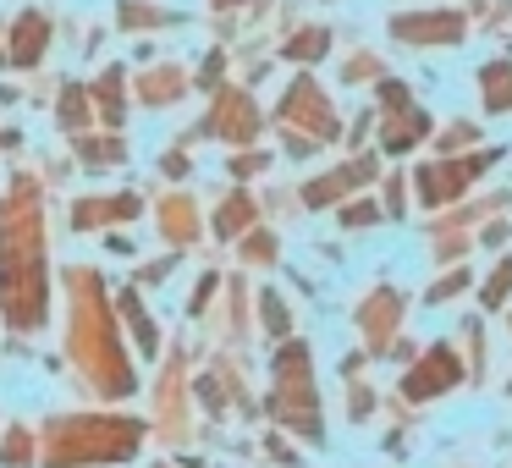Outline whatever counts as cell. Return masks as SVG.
<instances>
[{
    "label": "cell",
    "mask_w": 512,
    "mask_h": 468,
    "mask_svg": "<svg viewBox=\"0 0 512 468\" xmlns=\"http://www.w3.org/2000/svg\"><path fill=\"white\" fill-rule=\"evenodd\" d=\"M325 50H331V34H325V28H309V34L287 39V56L292 61H314V56H325Z\"/></svg>",
    "instance_id": "d6986e66"
},
{
    "label": "cell",
    "mask_w": 512,
    "mask_h": 468,
    "mask_svg": "<svg viewBox=\"0 0 512 468\" xmlns=\"http://www.w3.org/2000/svg\"><path fill=\"white\" fill-rule=\"evenodd\" d=\"M144 430L133 419H56L45 435V463L50 468H78V463H111L133 457Z\"/></svg>",
    "instance_id": "3957f363"
},
{
    "label": "cell",
    "mask_w": 512,
    "mask_h": 468,
    "mask_svg": "<svg viewBox=\"0 0 512 468\" xmlns=\"http://www.w3.org/2000/svg\"><path fill=\"white\" fill-rule=\"evenodd\" d=\"M204 133H215V138H254V133H259L254 100H248V94H237V89H226L221 100H215V111H210V122H204Z\"/></svg>",
    "instance_id": "30bf717a"
},
{
    "label": "cell",
    "mask_w": 512,
    "mask_h": 468,
    "mask_svg": "<svg viewBox=\"0 0 512 468\" xmlns=\"http://www.w3.org/2000/svg\"><path fill=\"white\" fill-rule=\"evenodd\" d=\"M386 105H391V122H386V133H380V144L391 149V155H402V149H413L424 133H430V122H424V111H413L408 105V94L397 89V83H386Z\"/></svg>",
    "instance_id": "52a82bcc"
},
{
    "label": "cell",
    "mask_w": 512,
    "mask_h": 468,
    "mask_svg": "<svg viewBox=\"0 0 512 468\" xmlns=\"http://www.w3.org/2000/svg\"><path fill=\"white\" fill-rule=\"evenodd\" d=\"M78 149H83V160H89V166H116V160L127 155L122 138H83Z\"/></svg>",
    "instance_id": "ffe728a7"
},
{
    "label": "cell",
    "mask_w": 512,
    "mask_h": 468,
    "mask_svg": "<svg viewBox=\"0 0 512 468\" xmlns=\"http://www.w3.org/2000/svg\"><path fill=\"white\" fill-rule=\"evenodd\" d=\"M61 127H72V133L89 127V89H83V83H72V89L61 94Z\"/></svg>",
    "instance_id": "ac0fdd59"
},
{
    "label": "cell",
    "mask_w": 512,
    "mask_h": 468,
    "mask_svg": "<svg viewBox=\"0 0 512 468\" xmlns=\"http://www.w3.org/2000/svg\"><path fill=\"white\" fill-rule=\"evenodd\" d=\"M0 309L17 331L45 320V221L28 182L0 204Z\"/></svg>",
    "instance_id": "6da1fadb"
},
{
    "label": "cell",
    "mask_w": 512,
    "mask_h": 468,
    "mask_svg": "<svg viewBox=\"0 0 512 468\" xmlns=\"http://www.w3.org/2000/svg\"><path fill=\"white\" fill-rule=\"evenodd\" d=\"M248 221H254V199H248V193H232V199H226V210L215 215V232H221V237H237Z\"/></svg>",
    "instance_id": "2e32d148"
},
{
    "label": "cell",
    "mask_w": 512,
    "mask_h": 468,
    "mask_svg": "<svg viewBox=\"0 0 512 468\" xmlns=\"http://www.w3.org/2000/svg\"><path fill=\"white\" fill-rule=\"evenodd\" d=\"M496 155H468V160H446V166H424L419 171V193H424V204H446L457 188H468V182L479 177V171L490 166Z\"/></svg>",
    "instance_id": "8992f818"
},
{
    "label": "cell",
    "mask_w": 512,
    "mask_h": 468,
    "mask_svg": "<svg viewBox=\"0 0 512 468\" xmlns=\"http://www.w3.org/2000/svg\"><path fill=\"white\" fill-rule=\"evenodd\" d=\"M281 127H303L309 138H331L336 133V116L325 105V94L314 89V78H298L281 100Z\"/></svg>",
    "instance_id": "5b68a950"
},
{
    "label": "cell",
    "mask_w": 512,
    "mask_h": 468,
    "mask_svg": "<svg viewBox=\"0 0 512 468\" xmlns=\"http://www.w3.org/2000/svg\"><path fill=\"white\" fill-rule=\"evenodd\" d=\"M45 45H50V23L39 12H23L12 28V61L17 67H34V61L45 56Z\"/></svg>",
    "instance_id": "4fadbf2b"
},
{
    "label": "cell",
    "mask_w": 512,
    "mask_h": 468,
    "mask_svg": "<svg viewBox=\"0 0 512 468\" xmlns=\"http://www.w3.org/2000/svg\"><path fill=\"white\" fill-rule=\"evenodd\" d=\"M397 314H402V298H397V292H375V298L364 303V314H358V320H364L369 347H380L391 331H397Z\"/></svg>",
    "instance_id": "5bb4252c"
},
{
    "label": "cell",
    "mask_w": 512,
    "mask_h": 468,
    "mask_svg": "<svg viewBox=\"0 0 512 468\" xmlns=\"http://www.w3.org/2000/svg\"><path fill=\"white\" fill-rule=\"evenodd\" d=\"M270 408H276V419L287 430L320 441V402H314V380H309V353L298 342H287L276 358V397H270Z\"/></svg>",
    "instance_id": "277c9868"
},
{
    "label": "cell",
    "mask_w": 512,
    "mask_h": 468,
    "mask_svg": "<svg viewBox=\"0 0 512 468\" xmlns=\"http://www.w3.org/2000/svg\"><path fill=\"white\" fill-rule=\"evenodd\" d=\"M72 287H78V320H72V353L83 358L89 380L105 391V397H122L133 391V375L122 364V347L111 336V320H105V303H100V281L89 270H72Z\"/></svg>",
    "instance_id": "7a4b0ae2"
},
{
    "label": "cell",
    "mask_w": 512,
    "mask_h": 468,
    "mask_svg": "<svg viewBox=\"0 0 512 468\" xmlns=\"http://www.w3.org/2000/svg\"><path fill=\"white\" fill-rule=\"evenodd\" d=\"M100 105H105V122H122V67H111L100 78Z\"/></svg>",
    "instance_id": "7402d4cb"
},
{
    "label": "cell",
    "mask_w": 512,
    "mask_h": 468,
    "mask_svg": "<svg viewBox=\"0 0 512 468\" xmlns=\"http://www.w3.org/2000/svg\"><path fill=\"white\" fill-rule=\"evenodd\" d=\"M479 83H485V111H512V67L507 61H490L485 72H479Z\"/></svg>",
    "instance_id": "9a60e30c"
},
{
    "label": "cell",
    "mask_w": 512,
    "mask_h": 468,
    "mask_svg": "<svg viewBox=\"0 0 512 468\" xmlns=\"http://www.w3.org/2000/svg\"><path fill=\"white\" fill-rule=\"evenodd\" d=\"M259 166H265V155H237V160H232V171H237V177H254Z\"/></svg>",
    "instance_id": "83f0119b"
},
{
    "label": "cell",
    "mask_w": 512,
    "mask_h": 468,
    "mask_svg": "<svg viewBox=\"0 0 512 468\" xmlns=\"http://www.w3.org/2000/svg\"><path fill=\"white\" fill-rule=\"evenodd\" d=\"M6 463H28V435L23 430L6 435Z\"/></svg>",
    "instance_id": "cb8c5ba5"
},
{
    "label": "cell",
    "mask_w": 512,
    "mask_h": 468,
    "mask_svg": "<svg viewBox=\"0 0 512 468\" xmlns=\"http://www.w3.org/2000/svg\"><path fill=\"white\" fill-rule=\"evenodd\" d=\"M160 226H166L171 243H188V237H193V210H188V199H166V210H160Z\"/></svg>",
    "instance_id": "e0dca14e"
},
{
    "label": "cell",
    "mask_w": 512,
    "mask_h": 468,
    "mask_svg": "<svg viewBox=\"0 0 512 468\" xmlns=\"http://www.w3.org/2000/svg\"><path fill=\"white\" fill-rule=\"evenodd\" d=\"M452 380H463V369H457V353L452 347H430V353L419 358V364L408 369V397H441Z\"/></svg>",
    "instance_id": "9c48e42d"
},
{
    "label": "cell",
    "mask_w": 512,
    "mask_h": 468,
    "mask_svg": "<svg viewBox=\"0 0 512 468\" xmlns=\"http://www.w3.org/2000/svg\"><path fill=\"white\" fill-rule=\"evenodd\" d=\"M270 248H276L270 237H254V243H248V259H270Z\"/></svg>",
    "instance_id": "f1b7e54d"
},
{
    "label": "cell",
    "mask_w": 512,
    "mask_h": 468,
    "mask_svg": "<svg viewBox=\"0 0 512 468\" xmlns=\"http://www.w3.org/2000/svg\"><path fill=\"white\" fill-rule=\"evenodd\" d=\"M265 320H270V331H276V336H287V314H281L276 298H265Z\"/></svg>",
    "instance_id": "4316f807"
},
{
    "label": "cell",
    "mask_w": 512,
    "mask_h": 468,
    "mask_svg": "<svg viewBox=\"0 0 512 468\" xmlns=\"http://www.w3.org/2000/svg\"><path fill=\"white\" fill-rule=\"evenodd\" d=\"M507 292H512V259H507V265H496V276H490L485 309H501V303H507Z\"/></svg>",
    "instance_id": "603a6c76"
},
{
    "label": "cell",
    "mask_w": 512,
    "mask_h": 468,
    "mask_svg": "<svg viewBox=\"0 0 512 468\" xmlns=\"http://www.w3.org/2000/svg\"><path fill=\"white\" fill-rule=\"evenodd\" d=\"M457 287H468V270H457V276H446V281H441V287H435V292H430V298H435V303H441V298H452V292H457Z\"/></svg>",
    "instance_id": "484cf974"
},
{
    "label": "cell",
    "mask_w": 512,
    "mask_h": 468,
    "mask_svg": "<svg viewBox=\"0 0 512 468\" xmlns=\"http://www.w3.org/2000/svg\"><path fill=\"white\" fill-rule=\"evenodd\" d=\"M122 314H127V325H133L138 347H144V353H155V325H149V314L138 309V298H133V292H127V298H122Z\"/></svg>",
    "instance_id": "44dd1931"
},
{
    "label": "cell",
    "mask_w": 512,
    "mask_h": 468,
    "mask_svg": "<svg viewBox=\"0 0 512 468\" xmlns=\"http://www.w3.org/2000/svg\"><path fill=\"white\" fill-rule=\"evenodd\" d=\"M138 210H144V204H138L133 193H116V199H83L78 210H72V221H78L83 232H94V226H105V221H138Z\"/></svg>",
    "instance_id": "7c38bea8"
},
{
    "label": "cell",
    "mask_w": 512,
    "mask_h": 468,
    "mask_svg": "<svg viewBox=\"0 0 512 468\" xmlns=\"http://www.w3.org/2000/svg\"><path fill=\"white\" fill-rule=\"evenodd\" d=\"M369 177H375V155H364L358 166H342V171H331V177L309 182V188H303V199H309V204H336L347 188H358V182H369Z\"/></svg>",
    "instance_id": "8fae6325"
},
{
    "label": "cell",
    "mask_w": 512,
    "mask_h": 468,
    "mask_svg": "<svg viewBox=\"0 0 512 468\" xmlns=\"http://www.w3.org/2000/svg\"><path fill=\"white\" fill-rule=\"evenodd\" d=\"M369 221H375V204H364V199L353 210H342V226H369Z\"/></svg>",
    "instance_id": "d4e9b609"
},
{
    "label": "cell",
    "mask_w": 512,
    "mask_h": 468,
    "mask_svg": "<svg viewBox=\"0 0 512 468\" xmlns=\"http://www.w3.org/2000/svg\"><path fill=\"white\" fill-rule=\"evenodd\" d=\"M463 17L457 12H424V17H397L391 23V34L402 39V45H457L463 39Z\"/></svg>",
    "instance_id": "ba28073f"
}]
</instances>
